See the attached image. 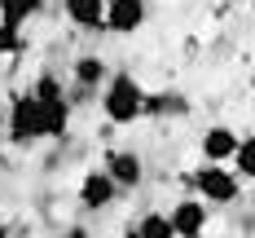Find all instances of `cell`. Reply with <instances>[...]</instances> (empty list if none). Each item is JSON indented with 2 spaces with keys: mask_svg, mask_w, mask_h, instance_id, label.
I'll return each instance as SVG.
<instances>
[{
  "mask_svg": "<svg viewBox=\"0 0 255 238\" xmlns=\"http://www.w3.org/2000/svg\"><path fill=\"white\" fill-rule=\"evenodd\" d=\"M141 102H145V88L136 84V75H115L110 84H106L102 93V110L110 124H136L141 119Z\"/></svg>",
  "mask_w": 255,
  "mask_h": 238,
  "instance_id": "obj_1",
  "label": "cell"
},
{
  "mask_svg": "<svg viewBox=\"0 0 255 238\" xmlns=\"http://www.w3.org/2000/svg\"><path fill=\"white\" fill-rule=\"evenodd\" d=\"M189 181H194L203 203H238V194H242V181L233 177L225 163H203Z\"/></svg>",
  "mask_w": 255,
  "mask_h": 238,
  "instance_id": "obj_2",
  "label": "cell"
},
{
  "mask_svg": "<svg viewBox=\"0 0 255 238\" xmlns=\"http://www.w3.org/2000/svg\"><path fill=\"white\" fill-rule=\"evenodd\" d=\"M4 132H9L13 146H31V141H40V106H35V97H31V88L18 93V97L9 102Z\"/></svg>",
  "mask_w": 255,
  "mask_h": 238,
  "instance_id": "obj_3",
  "label": "cell"
},
{
  "mask_svg": "<svg viewBox=\"0 0 255 238\" xmlns=\"http://www.w3.org/2000/svg\"><path fill=\"white\" fill-rule=\"evenodd\" d=\"M145 26V0H106L102 13V31H115V35H132Z\"/></svg>",
  "mask_w": 255,
  "mask_h": 238,
  "instance_id": "obj_4",
  "label": "cell"
},
{
  "mask_svg": "<svg viewBox=\"0 0 255 238\" xmlns=\"http://www.w3.org/2000/svg\"><path fill=\"white\" fill-rule=\"evenodd\" d=\"M167 225L176 238H203L207 230V203L203 199H176V208L167 212Z\"/></svg>",
  "mask_w": 255,
  "mask_h": 238,
  "instance_id": "obj_5",
  "label": "cell"
},
{
  "mask_svg": "<svg viewBox=\"0 0 255 238\" xmlns=\"http://www.w3.org/2000/svg\"><path fill=\"white\" fill-rule=\"evenodd\" d=\"M102 172L119 185V190H136V185L145 181V163H141V155H136V150H110Z\"/></svg>",
  "mask_w": 255,
  "mask_h": 238,
  "instance_id": "obj_6",
  "label": "cell"
},
{
  "mask_svg": "<svg viewBox=\"0 0 255 238\" xmlns=\"http://www.w3.org/2000/svg\"><path fill=\"white\" fill-rule=\"evenodd\" d=\"M35 106H40V137L62 141L71 132V102L66 97H35Z\"/></svg>",
  "mask_w": 255,
  "mask_h": 238,
  "instance_id": "obj_7",
  "label": "cell"
},
{
  "mask_svg": "<svg viewBox=\"0 0 255 238\" xmlns=\"http://www.w3.org/2000/svg\"><path fill=\"white\" fill-rule=\"evenodd\" d=\"M115 199H119V185L110 181V177H106L102 168H93V172H88V177L79 181V203H84L88 212H102V208H110Z\"/></svg>",
  "mask_w": 255,
  "mask_h": 238,
  "instance_id": "obj_8",
  "label": "cell"
},
{
  "mask_svg": "<svg viewBox=\"0 0 255 238\" xmlns=\"http://www.w3.org/2000/svg\"><path fill=\"white\" fill-rule=\"evenodd\" d=\"M141 115H158V119H176V115H189V97H185V93H176V88L145 93V102H141Z\"/></svg>",
  "mask_w": 255,
  "mask_h": 238,
  "instance_id": "obj_9",
  "label": "cell"
},
{
  "mask_svg": "<svg viewBox=\"0 0 255 238\" xmlns=\"http://www.w3.org/2000/svg\"><path fill=\"white\" fill-rule=\"evenodd\" d=\"M233 146H238V132H233L229 124H216V128L203 132V159L207 163H229Z\"/></svg>",
  "mask_w": 255,
  "mask_h": 238,
  "instance_id": "obj_10",
  "label": "cell"
},
{
  "mask_svg": "<svg viewBox=\"0 0 255 238\" xmlns=\"http://www.w3.org/2000/svg\"><path fill=\"white\" fill-rule=\"evenodd\" d=\"M66 18L79 26V31H102V13H106V0H62Z\"/></svg>",
  "mask_w": 255,
  "mask_h": 238,
  "instance_id": "obj_11",
  "label": "cell"
},
{
  "mask_svg": "<svg viewBox=\"0 0 255 238\" xmlns=\"http://www.w3.org/2000/svg\"><path fill=\"white\" fill-rule=\"evenodd\" d=\"M75 84H79V93H88V88L106 84V62H102V57H93V53L75 57Z\"/></svg>",
  "mask_w": 255,
  "mask_h": 238,
  "instance_id": "obj_12",
  "label": "cell"
},
{
  "mask_svg": "<svg viewBox=\"0 0 255 238\" xmlns=\"http://www.w3.org/2000/svg\"><path fill=\"white\" fill-rule=\"evenodd\" d=\"M40 4H44V0H0V22L22 26V22H31V18L40 13Z\"/></svg>",
  "mask_w": 255,
  "mask_h": 238,
  "instance_id": "obj_13",
  "label": "cell"
},
{
  "mask_svg": "<svg viewBox=\"0 0 255 238\" xmlns=\"http://www.w3.org/2000/svg\"><path fill=\"white\" fill-rule=\"evenodd\" d=\"M229 159L238 163V172H233L238 181H251V177H255V141L247 137V132L238 137V146H233V155H229Z\"/></svg>",
  "mask_w": 255,
  "mask_h": 238,
  "instance_id": "obj_14",
  "label": "cell"
},
{
  "mask_svg": "<svg viewBox=\"0 0 255 238\" xmlns=\"http://www.w3.org/2000/svg\"><path fill=\"white\" fill-rule=\"evenodd\" d=\"M132 238H176V234H172V225H167L163 212H145V216L132 225Z\"/></svg>",
  "mask_w": 255,
  "mask_h": 238,
  "instance_id": "obj_15",
  "label": "cell"
},
{
  "mask_svg": "<svg viewBox=\"0 0 255 238\" xmlns=\"http://www.w3.org/2000/svg\"><path fill=\"white\" fill-rule=\"evenodd\" d=\"M13 53H22V35H18V26L0 22V57H13Z\"/></svg>",
  "mask_w": 255,
  "mask_h": 238,
  "instance_id": "obj_16",
  "label": "cell"
},
{
  "mask_svg": "<svg viewBox=\"0 0 255 238\" xmlns=\"http://www.w3.org/2000/svg\"><path fill=\"white\" fill-rule=\"evenodd\" d=\"M66 238H88V230H84V225H75V230H66Z\"/></svg>",
  "mask_w": 255,
  "mask_h": 238,
  "instance_id": "obj_17",
  "label": "cell"
},
{
  "mask_svg": "<svg viewBox=\"0 0 255 238\" xmlns=\"http://www.w3.org/2000/svg\"><path fill=\"white\" fill-rule=\"evenodd\" d=\"M0 238H13V234H9V225H0Z\"/></svg>",
  "mask_w": 255,
  "mask_h": 238,
  "instance_id": "obj_18",
  "label": "cell"
},
{
  "mask_svg": "<svg viewBox=\"0 0 255 238\" xmlns=\"http://www.w3.org/2000/svg\"><path fill=\"white\" fill-rule=\"evenodd\" d=\"M0 172H4V150H0Z\"/></svg>",
  "mask_w": 255,
  "mask_h": 238,
  "instance_id": "obj_19",
  "label": "cell"
}]
</instances>
